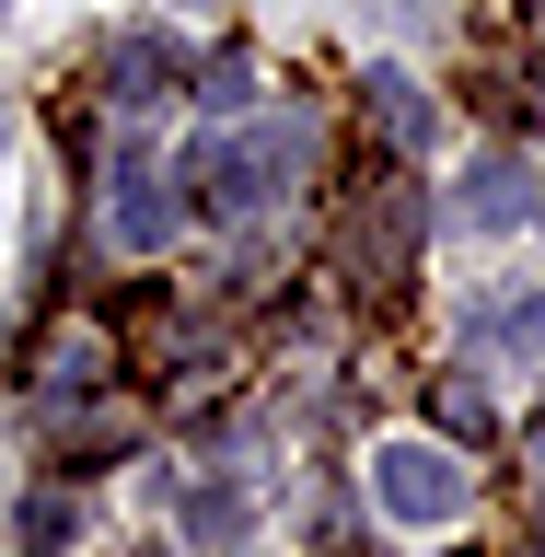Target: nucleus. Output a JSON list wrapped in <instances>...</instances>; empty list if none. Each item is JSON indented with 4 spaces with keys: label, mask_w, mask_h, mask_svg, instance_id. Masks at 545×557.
Listing matches in <instances>:
<instances>
[{
    "label": "nucleus",
    "mask_w": 545,
    "mask_h": 557,
    "mask_svg": "<svg viewBox=\"0 0 545 557\" xmlns=\"http://www.w3.org/2000/svg\"><path fill=\"white\" fill-rule=\"evenodd\" d=\"M139 430H151V418H139L128 395H104V407H82L59 430V453H70V465H82V453H139Z\"/></svg>",
    "instance_id": "6e6552de"
},
{
    "label": "nucleus",
    "mask_w": 545,
    "mask_h": 557,
    "mask_svg": "<svg viewBox=\"0 0 545 557\" xmlns=\"http://www.w3.org/2000/svg\"><path fill=\"white\" fill-rule=\"evenodd\" d=\"M104 94H116V104H163L174 94V47H163V35H128V47L104 59Z\"/></svg>",
    "instance_id": "0eeeda50"
},
{
    "label": "nucleus",
    "mask_w": 545,
    "mask_h": 557,
    "mask_svg": "<svg viewBox=\"0 0 545 557\" xmlns=\"http://www.w3.org/2000/svg\"><path fill=\"white\" fill-rule=\"evenodd\" d=\"M174 12H221V0H174Z\"/></svg>",
    "instance_id": "ddd939ff"
},
{
    "label": "nucleus",
    "mask_w": 545,
    "mask_h": 557,
    "mask_svg": "<svg viewBox=\"0 0 545 557\" xmlns=\"http://www.w3.org/2000/svg\"><path fill=\"white\" fill-rule=\"evenodd\" d=\"M0 139H12V116H0Z\"/></svg>",
    "instance_id": "4468645a"
},
{
    "label": "nucleus",
    "mask_w": 545,
    "mask_h": 557,
    "mask_svg": "<svg viewBox=\"0 0 545 557\" xmlns=\"http://www.w3.org/2000/svg\"><path fill=\"white\" fill-rule=\"evenodd\" d=\"M442 430H453V442H476V430H487V395H476V383H442Z\"/></svg>",
    "instance_id": "9b49d317"
},
{
    "label": "nucleus",
    "mask_w": 545,
    "mask_h": 557,
    "mask_svg": "<svg viewBox=\"0 0 545 557\" xmlns=\"http://www.w3.org/2000/svg\"><path fill=\"white\" fill-rule=\"evenodd\" d=\"M104 372H116L104 325H59V337L35 348V383H47V395H70V383H104Z\"/></svg>",
    "instance_id": "423d86ee"
},
{
    "label": "nucleus",
    "mask_w": 545,
    "mask_h": 557,
    "mask_svg": "<svg viewBox=\"0 0 545 557\" xmlns=\"http://www.w3.org/2000/svg\"><path fill=\"white\" fill-rule=\"evenodd\" d=\"M104 221H116V244H128V256H163V244H174V174L151 163V151H128V163H116Z\"/></svg>",
    "instance_id": "39448f33"
},
{
    "label": "nucleus",
    "mask_w": 545,
    "mask_h": 557,
    "mask_svg": "<svg viewBox=\"0 0 545 557\" xmlns=\"http://www.w3.org/2000/svg\"><path fill=\"white\" fill-rule=\"evenodd\" d=\"M209 104H256V70H244V59H209Z\"/></svg>",
    "instance_id": "f8f14e48"
},
{
    "label": "nucleus",
    "mask_w": 545,
    "mask_h": 557,
    "mask_svg": "<svg viewBox=\"0 0 545 557\" xmlns=\"http://www.w3.org/2000/svg\"><path fill=\"white\" fill-rule=\"evenodd\" d=\"M70 534H82V511H70L59 487H47V499H24V557H70Z\"/></svg>",
    "instance_id": "9d476101"
},
{
    "label": "nucleus",
    "mask_w": 545,
    "mask_h": 557,
    "mask_svg": "<svg viewBox=\"0 0 545 557\" xmlns=\"http://www.w3.org/2000/svg\"><path fill=\"white\" fill-rule=\"evenodd\" d=\"M453 186H465V198H453V209H465L476 233H522V221H534V163H522L511 139H487L476 163L453 174Z\"/></svg>",
    "instance_id": "7ed1b4c3"
},
{
    "label": "nucleus",
    "mask_w": 545,
    "mask_h": 557,
    "mask_svg": "<svg viewBox=\"0 0 545 557\" xmlns=\"http://www.w3.org/2000/svg\"><path fill=\"white\" fill-rule=\"evenodd\" d=\"M372 116H383L395 151H430V94H418L407 70H372Z\"/></svg>",
    "instance_id": "1a4fd4ad"
},
{
    "label": "nucleus",
    "mask_w": 545,
    "mask_h": 557,
    "mask_svg": "<svg viewBox=\"0 0 545 557\" xmlns=\"http://www.w3.org/2000/svg\"><path fill=\"white\" fill-rule=\"evenodd\" d=\"M302 151H313L302 116H278L268 139H209V151H198V198L221 209V221H244V209H268V198H278V174L302 163Z\"/></svg>",
    "instance_id": "f257e3e1"
},
{
    "label": "nucleus",
    "mask_w": 545,
    "mask_h": 557,
    "mask_svg": "<svg viewBox=\"0 0 545 557\" xmlns=\"http://www.w3.org/2000/svg\"><path fill=\"white\" fill-rule=\"evenodd\" d=\"M407 244H418V198L407 186H372V209H348V268L372 278V290L407 278Z\"/></svg>",
    "instance_id": "20e7f679"
},
{
    "label": "nucleus",
    "mask_w": 545,
    "mask_h": 557,
    "mask_svg": "<svg viewBox=\"0 0 545 557\" xmlns=\"http://www.w3.org/2000/svg\"><path fill=\"white\" fill-rule=\"evenodd\" d=\"M465 487H476V476H465V453H442V442H383L372 453V499L395 522H418V534L465 511Z\"/></svg>",
    "instance_id": "f03ea898"
}]
</instances>
